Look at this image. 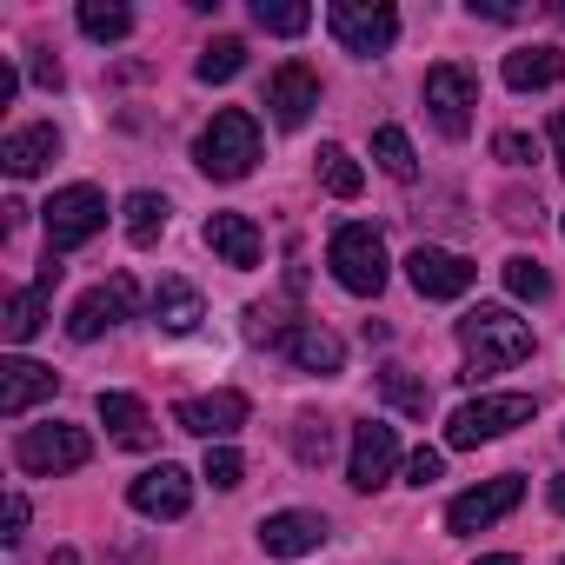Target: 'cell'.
Masks as SVG:
<instances>
[{
    "instance_id": "44dd1931",
    "label": "cell",
    "mask_w": 565,
    "mask_h": 565,
    "mask_svg": "<svg viewBox=\"0 0 565 565\" xmlns=\"http://www.w3.org/2000/svg\"><path fill=\"white\" fill-rule=\"evenodd\" d=\"M47 160H61V134L41 120V127H14L8 140H0V167H8L14 180H34Z\"/></svg>"
},
{
    "instance_id": "7402d4cb",
    "label": "cell",
    "mask_w": 565,
    "mask_h": 565,
    "mask_svg": "<svg viewBox=\"0 0 565 565\" xmlns=\"http://www.w3.org/2000/svg\"><path fill=\"white\" fill-rule=\"evenodd\" d=\"M565 81V54L558 47H512L505 54V87L512 94H539V87H558Z\"/></svg>"
},
{
    "instance_id": "2e32d148",
    "label": "cell",
    "mask_w": 565,
    "mask_h": 565,
    "mask_svg": "<svg viewBox=\"0 0 565 565\" xmlns=\"http://www.w3.org/2000/svg\"><path fill=\"white\" fill-rule=\"evenodd\" d=\"M54 287H61V253H47V259H41L34 287L8 294V313H0V327H8V340H14V347H28V340L47 327V294H54Z\"/></svg>"
},
{
    "instance_id": "8d00e7d4",
    "label": "cell",
    "mask_w": 565,
    "mask_h": 565,
    "mask_svg": "<svg viewBox=\"0 0 565 565\" xmlns=\"http://www.w3.org/2000/svg\"><path fill=\"white\" fill-rule=\"evenodd\" d=\"M21 532H28V499H21V492H8V532H0V539L21 545Z\"/></svg>"
},
{
    "instance_id": "e0dca14e",
    "label": "cell",
    "mask_w": 565,
    "mask_h": 565,
    "mask_svg": "<svg viewBox=\"0 0 565 565\" xmlns=\"http://www.w3.org/2000/svg\"><path fill=\"white\" fill-rule=\"evenodd\" d=\"M259 545H266L273 558H307V552L327 545V519H320V512H300V505L266 512V519H259Z\"/></svg>"
},
{
    "instance_id": "277c9868",
    "label": "cell",
    "mask_w": 565,
    "mask_h": 565,
    "mask_svg": "<svg viewBox=\"0 0 565 565\" xmlns=\"http://www.w3.org/2000/svg\"><path fill=\"white\" fill-rule=\"evenodd\" d=\"M41 226H47V253H74L107 226V193L100 186H61L41 206Z\"/></svg>"
},
{
    "instance_id": "e575fe53",
    "label": "cell",
    "mask_w": 565,
    "mask_h": 565,
    "mask_svg": "<svg viewBox=\"0 0 565 565\" xmlns=\"http://www.w3.org/2000/svg\"><path fill=\"white\" fill-rule=\"evenodd\" d=\"M439 472H446V452H433V446H419V452L406 459V486H419V492H426Z\"/></svg>"
},
{
    "instance_id": "484cf974",
    "label": "cell",
    "mask_w": 565,
    "mask_h": 565,
    "mask_svg": "<svg viewBox=\"0 0 565 565\" xmlns=\"http://www.w3.org/2000/svg\"><path fill=\"white\" fill-rule=\"evenodd\" d=\"M239 67H246V41H233V34L206 41V47H200V61H193V74H200L206 87H226V81H233Z\"/></svg>"
},
{
    "instance_id": "5bb4252c",
    "label": "cell",
    "mask_w": 565,
    "mask_h": 565,
    "mask_svg": "<svg viewBox=\"0 0 565 565\" xmlns=\"http://www.w3.org/2000/svg\"><path fill=\"white\" fill-rule=\"evenodd\" d=\"M127 505H134L140 519H180V512L193 505V472L160 459L153 472H140V479L127 486Z\"/></svg>"
},
{
    "instance_id": "7a4b0ae2",
    "label": "cell",
    "mask_w": 565,
    "mask_h": 565,
    "mask_svg": "<svg viewBox=\"0 0 565 565\" xmlns=\"http://www.w3.org/2000/svg\"><path fill=\"white\" fill-rule=\"evenodd\" d=\"M193 160H200V173H206V180H246V173H253V160H259V120H253L246 107L213 114V127L200 134Z\"/></svg>"
},
{
    "instance_id": "8992f818",
    "label": "cell",
    "mask_w": 565,
    "mask_h": 565,
    "mask_svg": "<svg viewBox=\"0 0 565 565\" xmlns=\"http://www.w3.org/2000/svg\"><path fill=\"white\" fill-rule=\"evenodd\" d=\"M532 419V393H486V399H466L452 419H446V446H486V439H499V433H512V426H525Z\"/></svg>"
},
{
    "instance_id": "d590c367",
    "label": "cell",
    "mask_w": 565,
    "mask_h": 565,
    "mask_svg": "<svg viewBox=\"0 0 565 565\" xmlns=\"http://www.w3.org/2000/svg\"><path fill=\"white\" fill-rule=\"evenodd\" d=\"M492 147H499V160H505V167H532V160H539V147H532L525 134H499Z\"/></svg>"
},
{
    "instance_id": "1f68e13d",
    "label": "cell",
    "mask_w": 565,
    "mask_h": 565,
    "mask_svg": "<svg viewBox=\"0 0 565 565\" xmlns=\"http://www.w3.org/2000/svg\"><path fill=\"white\" fill-rule=\"evenodd\" d=\"M320 180H327V193H340V200H360V186H366V173L353 167L347 147H320Z\"/></svg>"
},
{
    "instance_id": "52a82bcc",
    "label": "cell",
    "mask_w": 565,
    "mask_h": 565,
    "mask_svg": "<svg viewBox=\"0 0 565 565\" xmlns=\"http://www.w3.org/2000/svg\"><path fill=\"white\" fill-rule=\"evenodd\" d=\"M327 28H333V41H340L347 54H360V61H373V54H386V47L399 41V14L386 8V0H333Z\"/></svg>"
},
{
    "instance_id": "ac0fdd59",
    "label": "cell",
    "mask_w": 565,
    "mask_h": 565,
    "mask_svg": "<svg viewBox=\"0 0 565 565\" xmlns=\"http://www.w3.org/2000/svg\"><path fill=\"white\" fill-rule=\"evenodd\" d=\"M266 107H273L279 127H307L313 107H320V74L300 67V61H287V67L273 74V87H266Z\"/></svg>"
},
{
    "instance_id": "d4e9b609",
    "label": "cell",
    "mask_w": 565,
    "mask_h": 565,
    "mask_svg": "<svg viewBox=\"0 0 565 565\" xmlns=\"http://www.w3.org/2000/svg\"><path fill=\"white\" fill-rule=\"evenodd\" d=\"M81 34L87 41H127L134 34V8H120V0H81Z\"/></svg>"
},
{
    "instance_id": "603a6c76",
    "label": "cell",
    "mask_w": 565,
    "mask_h": 565,
    "mask_svg": "<svg viewBox=\"0 0 565 565\" xmlns=\"http://www.w3.org/2000/svg\"><path fill=\"white\" fill-rule=\"evenodd\" d=\"M206 246H213L226 266H239V273L259 266V226H253L246 213H213V220H206Z\"/></svg>"
},
{
    "instance_id": "4fadbf2b",
    "label": "cell",
    "mask_w": 565,
    "mask_h": 565,
    "mask_svg": "<svg viewBox=\"0 0 565 565\" xmlns=\"http://www.w3.org/2000/svg\"><path fill=\"white\" fill-rule=\"evenodd\" d=\"M393 466H399V433H393V426H380V419L353 426V459H347V486H353V492H380V486L393 479Z\"/></svg>"
},
{
    "instance_id": "5b68a950",
    "label": "cell",
    "mask_w": 565,
    "mask_h": 565,
    "mask_svg": "<svg viewBox=\"0 0 565 565\" xmlns=\"http://www.w3.org/2000/svg\"><path fill=\"white\" fill-rule=\"evenodd\" d=\"M14 459H21V472H34V479H61V472H81L87 459H94V439L81 433V426H28L21 439H14Z\"/></svg>"
},
{
    "instance_id": "ab89813d",
    "label": "cell",
    "mask_w": 565,
    "mask_h": 565,
    "mask_svg": "<svg viewBox=\"0 0 565 565\" xmlns=\"http://www.w3.org/2000/svg\"><path fill=\"white\" fill-rule=\"evenodd\" d=\"M552 153H558V173H565V114L552 120Z\"/></svg>"
},
{
    "instance_id": "cb8c5ba5",
    "label": "cell",
    "mask_w": 565,
    "mask_h": 565,
    "mask_svg": "<svg viewBox=\"0 0 565 565\" xmlns=\"http://www.w3.org/2000/svg\"><path fill=\"white\" fill-rule=\"evenodd\" d=\"M153 320H160V333H193L206 320L200 287H186V279H160V287H153Z\"/></svg>"
},
{
    "instance_id": "4316f807",
    "label": "cell",
    "mask_w": 565,
    "mask_h": 565,
    "mask_svg": "<svg viewBox=\"0 0 565 565\" xmlns=\"http://www.w3.org/2000/svg\"><path fill=\"white\" fill-rule=\"evenodd\" d=\"M120 213H127V239H134V246H153V239L167 233V200H160V193H147V186H140V193H127V206H120Z\"/></svg>"
},
{
    "instance_id": "f546056e",
    "label": "cell",
    "mask_w": 565,
    "mask_h": 565,
    "mask_svg": "<svg viewBox=\"0 0 565 565\" xmlns=\"http://www.w3.org/2000/svg\"><path fill=\"white\" fill-rule=\"evenodd\" d=\"M499 273H505V294H512V300H545V294H552V273H545L532 253H512Z\"/></svg>"
},
{
    "instance_id": "4dcf8cb0",
    "label": "cell",
    "mask_w": 565,
    "mask_h": 565,
    "mask_svg": "<svg viewBox=\"0 0 565 565\" xmlns=\"http://www.w3.org/2000/svg\"><path fill=\"white\" fill-rule=\"evenodd\" d=\"M373 160L393 173V180H419V160H413V140L399 134V127H380L373 134Z\"/></svg>"
},
{
    "instance_id": "8fae6325",
    "label": "cell",
    "mask_w": 565,
    "mask_h": 565,
    "mask_svg": "<svg viewBox=\"0 0 565 565\" xmlns=\"http://www.w3.org/2000/svg\"><path fill=\"white\" fill-rule=\"evenodd\" d=\"M279 353H287L300 373H320V380H333L340 366H347V347H340V333H327L320 320H287V327H273L266 333Z\"/></svg>"
},
{
    "instance_id": "3957f363",
    "label": "cell",
    "mask_w": 565,
    "mask_h": 565,
    "mask_svg": "<svg viewBox=\"0 0 565 565\" xmlns=\"http://www.w3.org/2000/svg\"><path fill=\"white\" fill-rule=\"evenodd\" d=\"M327 266H333L340 287H347V294H360V300H373V294L386 287V273H393V266H386V239H380L373 226H360V220L333 233Z\"/></svg>"
},
{
    "instance_id": "6da1fadb",
    "label": "cell",
    "mask_w": 565,
    "mask_h": 565,
    "mask_svg": "<svg viewBox=\"0 0 565 565\" xmlns=\"http://www.w3.org/2000/svg\"><path fill=\"white\" fill-rule=\"evenodd\" d=\"M459 347H466L472 380L479 373H512L519 360H532V327L512 307H472L459 320Z\"/></svg>"
},
{
    "instance_id": "9a60e30c",
    "label": "cell",
    "mask_w": 565,
    "mask_h": 565,
    "mask_svg": "<svg viewBox=\"0 0 565 565\" xmlns=\"http://www.w3.org/2000/svg\"><path fill=\"white\" fill-rule=\"evenodd\" d=\"M246 413H253L246 393H200V399H180V406H173V426H180V433H200V439L213 446V439H233V433L246 426Z\"/></svg>"
},
{
    "instance_id": "7c38bea8",
    "label": "cell",
    "mask_w": 565,
    "mask_h": 565,
    "mask_svg": "<svg viewBox=\"0 0 565 565\" xmlns=\"http://www.w3.org/2000/svg\"><path fill=\"white\" fill-rule=\"evenodd\" d=\"M406 279H413V294H419V300H459V294H472L479 266H472L466 253H446V246H419V253L406 259Z\"/></svg>"
},
{
    "instance_id": "d6a6232c",
    "label": "cell",
    "mask_w": 565,
    "mask_h": 565,
    "mask_svg": "<svg viewBox=\"0 0 565 565\" xmlns=\"http://www.w3.org/2000/svg\"><path fill=\"white\" fill-rule=\"evenodd\" d=\"M294 459H300V466H327V459H333V426L313 419V413L294 419Z\"/></svg>"
},
{
    "instance_id": "d6986e66",
    "label": "cell",
    "mask_w": 565,
    "mask_h": 565,
    "mask_svg": "<svg viewBox=\"0 0 565 565\" xmlns=\"http://www.w3.org/2000/svg\"><path fill=\"white\" fill-rule=\"evenodd\" d=\"M61 373L54 366H34V360H0V419H21L34 413L41 399H54Z\"/></svg>"
},
{
    "instance_id": "60d3db41",
    "label": "cell",
    "mask_w": 565,
    "mask_h": 565,
    "mask_svg": "<svg viewBox=\"0 0 565 565\" xmlns=\"http://www.w3.org/2000/svg\"><path fill=\"white\" fill-rule=\"evenodd\" d=\"M472 565H519L512 552H486V558H472Z\"/></svg>"
},
{
    "instance_id": "836d02e7",
    "label": "cell",
    "mask_w": 565,
    "mask_h": 565,
    "mask_svg": "<svg viewBox=\"0 0 565 565\" xmlns=\"http://www.w3.org/2000/svg\"><path fill=\"white\" fill-rule=\"evenodd\" d=\"M206 479H213L220 492H233V486L246 479V459H239L233 446H213V452H206Z\"/></svg>"
},
{
    "instance_id": "f35d334b",
    "label": "cell",
    "mask_w": 565,
    "mask_h": 565,
    "mask_svg": "<svg viewBox=\"0 0 565 565\" xmlns=\"http://www.w3.org/2000/svg\"><path fill=\"white\" fill-rule=\"evenodd\" d=\"M34 81H41V87H61V61L41 54V61H34Z\"/></svg>"
},
{
    "instance_id": "ba28073f",
    "label": "cell",
    "mask_w": 565,
    "mask_h": 565,
    "mask_svg": "<svg viewBox=\"0 0 565 565\" xmlns=\"http://www.w3.org/2000/svg\"><path fill=\"white\" fill-rule=\"evenodd\" d=\"M472 107H479L472 67H459V61L426 67V114H433V127H439L446 140H466V134H472Z\"/></svg>"
},
{
    "instance_id": "f1b7e54d",
    "label": "cell",
    "mask_w": 565,
    "mask_h": 565,
    "mask_svg": "<svg viewBox=\"0 0 565 565\" xmlns=\"http://www.w3.org/2000/svg\"><path fill=\"white\" fill-rule=\"evenodd\" d=\"M380 393H386L399 413H413V419H426V413H433V386H426V380H413L406 366H386V373H380Z\"/></svg>"
},
{
    "instance_id": "30bf717a",
    "label": "cell",
    "mask_w": 565,
    "mask_h": 565,
    "mask_svg": "<svg viewBox=\"0 0 565 565\" xmlns=\"http://www.w3.org/2000/svg\"><path fill=\"white\" fill-rule=\"evenodd\" d=\"M519 499H525V479H519V472H499V479H486V486H472V492H459V499L446 505V532H486V525H499Z\"/></svg>"
},
{
    "instance_id": "b9f144b4",
    "label": "cell",
    "mask_w": 565,
    "mask_h": 565,
    "mask_svg": "<svg viewBox=\"0 0 565 565\" xmlns=\"http://www.w3.org/2000/svg\"><path fill=\"white\" fill-rule=\"evenodd\" d=\"M552 512H565V472L552 479Z\"/></svg>"
},
{
    "instance_id": "83f0119b",
    "label": "cell",
    "mask_w": 565,
    "mask_h": 565,
    "mask_svg": "<svg viewBox=\"0 0 565 565\" xmlns=\"http://www.w3.org/2000/svg\"><path fill=\"white\" fill-rule=\"evenodd\" d=\"M253 28H266V34H307L313 28V8H300V0H253Z\"/></svg>"
},
{
    "instance_id": "9c48e42d",
    "label": "cell",
    "mask_w": 565,
    "mask_h": 565,
    "mask_svg": "<svg viewBox=\"0 0 565 565\" xmlns=\"http://www.w3.org/2000/svg\"><path fill=\"white\" fill-rule=\"evenodd\" d=\"M134 300H140V294H134V279H127V273H114V279H100L94 294H81V300H74V313H67V333L87 347V340L114 333L120 320H134Z\"/></svg>"
},
{
    "instance_id": "74e56055",
    "label": "cell",
    "mask_w": 565,
    "mask_h": 565,
    "mask_svg": "<svg viewBox=\"0 0 565 565\" xmlns=\"http://www.w3.org/2000/svg\"><path fill=\"white\" fill-rule=\"evenodd\" d=\"M472 14H486V21H512L519 8H512V0H472Z\"/></svg>"
},
{
    "instance_id": "ffe728a7",
    "label": "cell",
    "mask_w": 565,
    "mask_h": 565,
    "mask_svg": "<svg viewBox=\"0 0 565 565\" xmlns=\"http://www.w3.org/2000/svg\"><path fill=\"white\" fill-rule=\"evenodd\" d=\"M94 413H100L107 439H114V446H127V452H147V446L160 439L153 413H147V406H140L134 393H100V399H94Z\"/></svg>"
}]
</instances>
